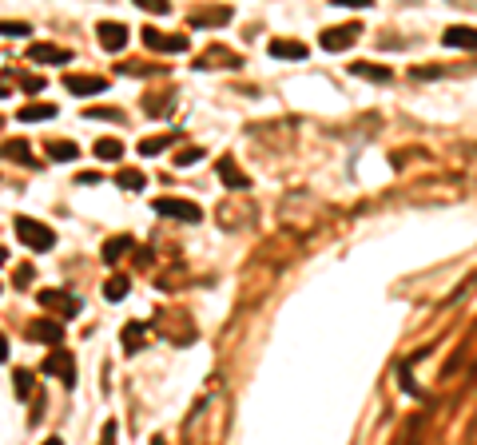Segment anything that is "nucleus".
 Returning <instances> with one entry per match:
<instances>
[{
  "mask_svg": "<svg viewBox=\"0 0 477 445\" xmlns=\"http://www.w3.org/2000/svg\"><path fill=\"white\" fill-rule=\"evenodd\" d=\"M4 96H9V88H0V100H4Z\"/></svg>",
  "mask_w": 477,
  "mask_h": 445,
  "instance_id": "37",
  "label": "nucleus"
},
{
  "mask_svg": "<svg viewBox=\"0 0 477 445\" xmlns=\"http://www.w3.org/2000/svg\"><path fill=\"white\" fill-rule=\"evenodd\" d=\"M12 231H16V239H21L28 251H52V247H56V231H52L48 222L32 219V215H16V219H12Z\"/></svg>",
  "mask_w": 477,
  "mask_h": 445,
  "instance_id": "1",
  "label": "nucleus"
},
{
  "mask_svg": "<svg viewBox=\"0 0 477 445\" xmlns=\"http://www.w3.org/2000/svg\"><path fill=\"white\" fill-rule=\"evenodd\" d=\"M0 155L9 163H24V167H40V163L32 159V152H28V143L24 140H9V143H0Z\"/></svg>",
  "mask_w": 477,
  "mask_h": 445,
  "instance_id": "13",
  "label": "nucleus"
},
{
  "mask_svg": "<svg viewBox=\"0 0 477 445\" xmlns=\"http://www.w3.org/2000/svg\"><path fill=\"white\" fill-rule=\"evenodd\" d=\"M28 24L24 21H0V36H28Z\"/></svg>",
  "mask_w": 477,
  "mask_h": 445,
  "instance_id": "28",
  "label": "nucleus"
},
{
  "mask_svg": "<svg viewBox=\"0 0 477 445\" xmlns=\"http://www.w3.org/2000/svg\"><path fill=\"white\" fill-rule=\"evenodd\" d=\"M0 263H9V251H4V247H0Z\"/></svg>",
  "mask_w": 477,
  "mask_h": 445,
  "instance_id": "36",
  "label": "nucleus"
},
{
  "mask_svg": "<svg viewBox=\"0 0 477 445\" xmlns=\"http://www.w3.org/2000/svg\"><path fill=\"white\" fill-rule=\"evenodd\" d=\"M175 143V135L167 132V135H147V140H140V155H155V152H167Z\"/></svg>",
  "mask_w": 477,
  "mask_h": 445,
  "instance_id": "26",
  "label": "nucleus"
},
{
  "mask_svg": "<svg viewBox=\"0 0 477 445\" xmlns=\"http://www.w3.org/2000/svg\"><path fill=\"white\" fill-rule=\"evenodd\" d=\"M40 370L48 378H60L64 385H76V362H72V350H68V346H60V342H56V350L44 358Z\"/></svg>",
  "mask_w": 477,
  "mask_h": 445,
  "instance_id": "2",
  "label": "nucleus"
},
{
  "mask_svg": "<svg viewBox=\"0 0 477 445\" xmlns=\"http://www.w3.org/2000/svg\"><path fill=\"white\" fill-rule=\"evenodd\" d=\"M350 72H354V76H362V80H378V84H386L390 76H394V72L386 68V64H350Z\"/></svg>",
  "mask_w": 477,
  "mask_h": 445,
  "instance_id": "18",
  "label": "nucleus"
},
{
  "mask_svg": "<svg viewBox=\"0 0 477 445\" xmlns=\"http://www.w3.org/2000/svg\"><path fill=\"white\" fill-rule=\"evenodd\" d=\"M21 84H24V88H28V91H40V88H44V80H40V76H24Z\"/></svg>",
  "mask_w": 477,
  "mask_h": 445,
  "instance_id": "33",
  "label": "nucleus"
},
{
  "mask_svg": "<svg viewBox=\"0 0 477 445\" xmlns=\"http://www.w3.org/2000/svg\"><path fill=\"white\" fill-rule=\"evenodd\" d=\"M143 12H152V16H163V12H172V0H135Z\"/></svg>",
  "mask_w": 477,
  "mask_h": 445,
  "instance_id": "29",
  "label": "nucleus"
},
{
  "mask_svg": "<svg viewBox=\"0 0 477 445\" xmlns=\"http://www.w3.org/2000/svg\"><path fill=\"white\" fill-rule=\"evenodd\" d=\"M28 338H36V342H64V326L60 322H48V318H40V322L28 326Z\"/></svg>",
  "mask_w": 477,
  "mask_h": 445,
  "instance_id": "14",
  "label": "nucleus"
},
{
  "mask_svg": "<svg viewBox=\"0 0 477 445\" xmlns=\"http://www.w3.org/2000/svg\"><path fill=\"white\" fill-rule=\"evenodd\" d=\"M64 88L72 96H96V91H108V80L103 76H64Z\"/></svg>",
  "mask_w": 477,
  "mask_h": 445,
  "instance_id": "10",
  "label": "nucleus"
},
{
  "mask_svg": "<svg viewBox=\"0 0 477 445\" xmlns=\"http://www.w3.org/2000/svg\"><path fill=\"white\" fill-rule=\"evenodd\" d=\"M227 21H231V9H199L191 16L195 28H203V24H227Z\"/></svg>",
  "mask_w": 477,
  "mask_h": 445,
  "instance_id": "22",
  "label": "nucleus"
},
{
  "mask_svg": "<svg viewBox=\"0 0 477 445\" xmlns=\"http://www.w3.org/2000/svg\"><path fill=\"white\" fill-rule=\"evenodd\" d=\"M116 183H120L123 191H143L147 187V175L135 171V167H123V171H116Z\"/></svg>",
  "mask_w": 477,
  "mask_h": 445,
  "instance_id": "21",
  "label": "nucleus"
},
{
  "mask_svg": "<svg viewBox=\"0 0 477 445\" xmlns=\"http://www.w3.org/2000/svg\"><path fill=\"white\" fill-rule=\"evenodd\" d=\"M446 48H466V52H473V44H477V36H473V28H446Z\"/></svg>",
  "mask_w": 477,
  "mask_h": 445,
  "instance_id": "19",
  "label": "nucleus"
},
{
  "mask_svg": "<svg viewBox=\"0 0 477 445\" xmlns=\"http://www.w3.org/2000/svg\"><path fill=\"white\" fill-rule=\"evenodd\" d=\"M32 274H36V271H32V266L24 263V266H16V278H12V283H16V286H21V291H24V286L32 283Z\"/></svg>",
  "mask_w": 477,
  "mask_h": 445,
  "instance_id": "32",
  "label": "nucleus"
},
{
  "mask_svg": "<svg viewBox=\"0 0 477 445\" xmlns=\"http://www.w3.org/2000/svg\"><path fill=\"white\" fill-rule=\"evenodd\" d=\"M88 120H112V123H123V111H120V108H88Z\"/></svg>",
  "mask_w": 477,
  "mask_h": 445,
  "instance_id": "27",
  "label": "nucleus"
},
{
  "mask_svg": "<svg viewBox=\"0 0 477 445\" xmlns=\"http://www.w3.org/2000/svg\"><path fill=\"white\" fill-rule=\"evenodd\" d=\"M239 52H231V48H207L199 60H195V68H239Z\"/></svg>",
  "mask_w": 477,
  "mask_h": 445,
  "instance_id": "8",
  "label": "nucleus"
},
{
  "mask_svg": "<svg viewBox=\"0 0 477 445\" xmlns=\"http://www.w3.org/2000/svg\"><path fill=\"white\" fill-rule=\"evenodd\" d=\"M152 207H155V215H167V219H179V222H199L203 219L199 203H187V199H155Z\"/></svg>",
  "mask_w": 477,
  "mask_h": 445,
  "instance_id": "3",
  "label": "nucleus"
},
{
  "mask_svg": "<svg viewBox=\"0 0 477 445\" xmlns=\"http://www.w3.org/2000/svg\"><path fill=\"white\" fill-rule=\"evenodd\" d=\"M128 291H132V283H128L123 274H112V278L103 283V298H108V303H120V298H128Z\"/></svg>",
  "mask_w": 477,
  "mask_h": 445,
  "instance_id": "23",
  "label": "nucleus"
},
{
  "mask_svg": "<svg viewBox=\"0 0 477 445\" xmlns=\"http://www.w3.org/2000/svg\"><path fill=\"white\" fill-rule=\"evenodd\" d=\"M96 36H100V44L108 52H120L123 44H128V28H123V24H116V21H103L100 28H96Z\"/></svg>",
  "mask_w": 477,
  "mask_h": 445,
  "instance_id": "12",
  "label": "nucleus"
},
{
  "mask_svg": "<svg viewBox=\"0 0 477 445\" xmlns=\"http://www.w3.org/2000/svg\"><path fill=\"white\" fill-rule=\"evenodd\" d=\"M175 103V91H159V96H143V111L147 116H163Z\"/></svg>",
  "mask_w": 477,
  "mask_h": 445,
  "instance_id": "24",
  "label": "nucleus"
},
{
  "mask_svg": "<svg viewBox=\"0 0 477 445\" xmlns=\"http://www.w3.org/2000/svg\"><path fill=\"white\" fill-rule=\"evenodd\" d=\"M266 48H271L274 60H306V56H310V48H306L303 40H283V36H279V40H271Z\"/></svg>",
  "mask_w": 477,
  "mask_h": 445,
  "instance_id": "11",
  "label": "nucleus"
},
{
  "mask_svg": "<svg viewBox=\"0 0 477 445\" xmlns=\"http://www.w3.org/2000/svg\"><path fill=\"white\" fill-rule=\"evenodd\" d=\"M12 385H16V398H28L32 394V374H28V370H16Z\"/></svg>",
  "mask_w": 477,
  "mask_h": 445,
  "instance_id": "30",
  "label": "nucleus"
},
{
  "mask_svg": "<svg viewBox=\"0 0 477 445\" xmlns=\"http://www.w3.org/2000/svg\"><path fill=\"white\" fill-rule=\"evenodd\" d=\"M172 159H175V167H191V163H199V159H203V152H199V147H187V152L172 155Z\"/></svg>",
  "mask_w": 477,
  "mask_h": 445,
  "instance_id": "31",
  "label": "nucleus"
},
{
  "mask_svg": "<svg viewBox=\"0 0 477 445\" xmlns=\"http://www.w3.org/2000/svg\"><path fill=\"white\" fill-rule=\"evenodd\" d=\"M132 247H135L132 235H116V239H108V243H103V263H120Z\"/></svg>",
  "mask_w": 477,
  "mask_h": 445,
  "instance_id": "16",
  "label": "nucleus"
},
{
  "mask_svg": "<svg viewBox=\"0 0 477 445\" xmlns=\"http://www.w3.org/2000/svg\"><path fill=\"white\" fill-rule=\"evenodd\" d=\"M335 4H346V9H370L374 0H335Z\"/></svg>",
  "mask_w": 477,
  "mask_h": 445,
  "instance_id": "34",
  "label": "nucleus"
},
{
  "mask_svg": "<svg viewBox=\"0 0 477 445\" xmlns=\"http://www.w3.org/2000/svg\"><path fill=\"white\" fill-rule=\"evenodd\" d=\"M120 338H123V350H128V354H140L143 338H147V326H143V322H128Z\"/></svg>",
  "mask_w": 477,
  "mask_h": 445,
  "instance_id": "17",
  "label": "nucleus"
},
{
  "mask_svg": "<svg viewBox=\"0 0 477 445\" xmlns=\"http://www.w3.org/2000/svg\"><path fill=\"white\" fill-rule=\"evenodd\" d=\"M21 123H32V120H56V103H28V108H21V116H16Z\"/></svg>",
  "mask_w": 477,
  "mask_h": 445,
  "instance_id": "20",
  "label": "nucleus"
},
{
  "mask_svg": "<svg viewBox=\"0 0 477 445\" xmlns=\"http://www.w3.org/2000/svg\"><path fill=\"white\" fill-rule=\"evenodd\" d=\"M215 175L231 187V191H247L251 187V179H247V171H239V163L231 159V155H223V159L215 163Z\"/></svg>",
  "mask_w": 477,
  "mask_h": 445,
  "instance_id": "7",
  "label": "nucleus"
},
{
  "mask_svg": "<svg viewBox=\"0 0 477 445\" xmlns=\"http://www.w3.org/2000/svg\"><path fill=\"white\" fill-rule=\"evenodd\" d=\"M9 358V342H4V334H0V362Z\"/></svg>",
  "mask_w": 477,
  "mask_h": 445,
  "instance_id": "35",
  "label": "nucleus"
},
{
  "mask_svg": "<svg viewBox=\"0 0 477 445\" xmlns=\"http://www.w3.org/2000/svg\"><path fill=\"white\" fill-rule=\"evenodd\" d=\"M28 60H32V64H68L72 52L60 48V44H32V48H28Z\"/></svg>",
  "mask_w": 477,
  "mask_h": 445,
  "instance_id": "9",
  "label": "nucleus"
},
{
  "mask_svg": "<svg viewBox=\"0 0 477 445\" xmlns=\"http://www.w3.org/2000/svg\"><path fill=\"white\" fill-rule=\"evenodd\" d=\"M143 44L155 52H183L187 48V36L183 32H155V28H143Z\"/></svg>",
  "mask_w": 477,
  "mask_h": 445,
  "instance_id": "5",
  "label": "nucleus"
},
{
  "mask_svg": "<svg viewBox=\"0 0 477 445\" xmlns=\"http://www.w3.org/2000/svg\"><path fill=\"white\" fill-rule=\"evenodd\" d=\"M354 40H358V24H338V28L322 32V48L326 52H346Z\"/></svg>",
  "mask_w": 477,
  "mask_h": 445,
  "instance_id": "6",
  "label": "nucleus"
},
{
  "mask_svg": "<svg viewBox=\"0 0 477 445\" xmlns=\"http://www.w3.org/2000/svg\"><path fill=\"white\" fill-rule=\"evenodd\" d=\"M40 306L44 310H56L60 318H76L80 314V298H72L68 291H40Z\"/></svg>",
  "mask_w": 477,
  "mask_h": 445,
  "instance_id": "4",
  "label": "nucleus"
},
{
  "mask_svg": "<svg viewBox=\"0 0 477 445\" xmlns=\"http://www.w3.org/2000/svg\"><path fill=\"white\" fill-rule=\"evenodd\" d=\"M44 155H52L56 163H72V159H80V147L72 140H48L44 143Z\"/></svg>",
  "mask_w": 477,
  "mask_h": 445,
  "instance_id": "15",
  "label": "nucleus"
},
{
  "mask_svg": "<svg viewBox=\"0 0 477 445\" xmlns=\"http://www.w3.org/2000/svg\"><path fill=\"white\" fill-rule=\"evenodd\" d=\"M91 152H96V159L116 163V159L123 155V143H120V140H96V147H91Z\"/></svg>",
  "mask_w": 477,
  "mask_h": 445,
  "instance_id": "25",
  "label": "nucleus"
}]
</instances>
